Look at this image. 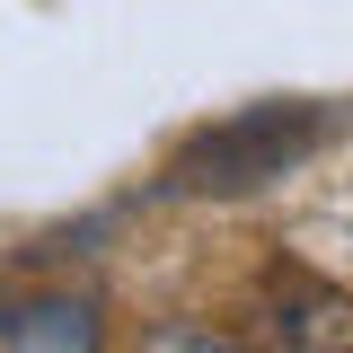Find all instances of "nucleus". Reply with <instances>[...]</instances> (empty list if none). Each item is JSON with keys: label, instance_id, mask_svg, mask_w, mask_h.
Listing matches in <instances>:
<instances>
[{"label": "nucleus", "instance_id": "4", "mask_svg": "<svg viewBox=\"0 0 353 353\" xmlns=\"http://www.w3.org/2000/svg\"><path fill=\"white\" fill-rule=\"evenodd\" d=\"M345 248H353V203H345Z\"/></svg>", "mask_w": 353, "mask_h": 353}, {"label": "nucleus", "instance_id": "1", "mask_svg": "<svg viewBox=\"0 0 353 353\" xmlns=\"http://www.w3.org/2000/svg\"><path fill=\"white\" fill-rule=\"evenodd\" d=\"M309 150H318L309 106H248V115H221V124L194 132L168 159V185L176 194H256L274 176H292Z\"/></svg>", "mask_w": 353, "mask_h": 353}, {"label": "nucleus", "instance_id": "2", "mask_svg": "<svg viewBox=\"0 0 353 353\" xmlns=\"http://www.w3.org/2000/svg\"><path fill=\"white\" fill-rule=\"evenodd\" d=\"M256 345L265 353H353V292L318 283L301 265L265 274L256 292Z\"/></svg>", "mask_w": 353, "mask_h": 353}, {"label": "nucleus", "instance_id": "3", "mask_svg": "<svg viewBox=\"0 0 353 353\" xmlns=\"http://www.w3.org/2000/svg\"><path fill=\"white\" fill-rule=\"evenodd\" d=\"M132 353H248V345L221 336V327H194V318H168V327H150Z\"/></svg>", "mask_w": 353, "mask_h": 353}]
</instances>
